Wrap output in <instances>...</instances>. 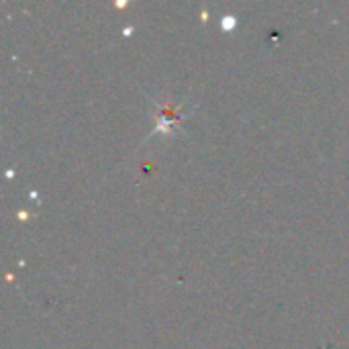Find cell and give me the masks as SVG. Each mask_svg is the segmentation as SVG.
Listing matches in <instances>:
<instances>
[{"label":"cell","instance_id":"cell-1","mask_svg":"<svg viewBox=\"0 0 349 349\" xmlns=\"http://www.w3.org/2000/svg\"><path fill=\"white\" fill-rule=\"evenodd\" d=\"M186 100H182V102H158V100H151V104L156 108L158 123H156L154 131L145 135L143 141L151 139L154 135H176L178 131H182V121L186 117V115H182V104Z\"/></svg>","mask_w":349,"mask_h":349},{"label":"cell","instance_id":"cell-2","mask_svg":"<svg viewBox=\"0 0 349 349\" xmlns=\"http://www.w3.org/2000/svg\"><path fill=\"white\" fill-rule=\"evenodd\" d=\"M235 27H237V16L235 14H223L221 16V29L225 33H233Z\"/></svg>","mask_w":349,"mask_h":349},{"label":"cell","instance_id":"cell-3","mask_svg":"<svg viewBox=\"0 0 349 349\" xmlns=\"http://www.w3.org/2000/svg\"><path fill=\"white\" fill-rule=\"evenodd\" d=\"M127 4H129L127 0H119V2H115V6H117V8H123V6H127Z\"/></svg>","mask_w":349,"mask_h":349},{"label":"cell","instance_id":"cell-4","mask_svg":"<svg viewBox=\"0 0 349 349\" xmlns=\"http://www.w3.org/2000/svg\"><path fill=\"white\" fill-rule=\"evenodd\" d=\"M200 18H202V20H206V18H208V12H206V10H202V12H200Z\"/></svg>","mask_w":349,"mask_h":349},{"label":"cell","instance_id":"cell-5","mask_svg":"<svg viewBox=\"0 0 349 349\" xmlns=\"http://www.w3.org/2000/svg\"><path fill=\"white\" fill-rule=\"evenodd\" d=\"M133 33V27H125V35H131Z\"/></svg>","mask_w":349,"mask_h":349}]
</instances>
